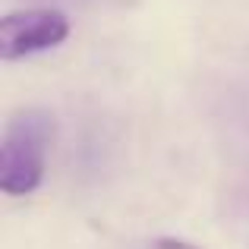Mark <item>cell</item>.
Returning a JSON list of instances; mask_svg holds the SVG:
<instances>
[{
    "label": "cell",
    "mask_w": 249,
    "mask_h": 249,
    "mask_svg": "<svg viewBox=\"0 0 249 249\" xmlns=\"http://www.w3.org/2000/svg\"><path fill=\"white\" fill-rule=\"evenodd\" d=\"M54 120L48 110H19L10 117L0 142V189L6 196H32L44 180Z\"/></svg>",
    "instance_id": "obj_1"
},
{
    "label": "cell",
    "mask_w": 249,
    "mask_h": 249,
    "mask_svg": "<svg viewBox=\"0 0 249 249\" xmlns=\"http://www.w3.org/2000/svg\"><path fill=\"white\" fill-rule=\"evenodd\" d=\"M70 22L57 10H19L0 19V54L3 60H22L38 51L67 41Z\"/></svg>",
    "instance_id": "obj_2"
},
{
    "label": "cell",
    "mask_w": 249,
    "mask_h": 249,
    "mask_svg": "<svg viewBox=\"0 0 249 249\" xmlns=\"http://www.w3.org/2000/svg\"><path fill=\"white\" fill-rule=\"evenodd\" d=\"M158 249H199L193 243H186V240H174V237H161L158 240Z\"/></svg>",
    "instance_id": "obj_3"
}]
</instances>
